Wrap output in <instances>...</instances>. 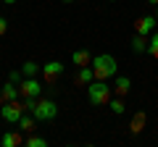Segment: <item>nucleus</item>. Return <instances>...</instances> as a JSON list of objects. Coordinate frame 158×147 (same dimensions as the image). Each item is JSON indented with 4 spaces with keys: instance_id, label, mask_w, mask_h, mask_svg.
<instances>
[{
    "instance_id": "obj_1",
    "label": "nucleus",
    "mask_w": 158,
    "mask_h": 147,
    "mask_svg": "<svg viewBox=\"0 0 158 147\" xmlns=\"http://www.w3.org/2000/svg\"><path fill=\"white\" fill-rule=\"evenodd\" d=\"M111 92H113V87L103 79H92L87 84V97H90V105H95V108L108 105L111 102Z\"/></svg>"
},
{
    "instance_id": "obj_2",
    "label": "nucleus",
    "mask_w": 158,
    "mask_h": 147,
    "mask_svg": "<svg viewBox=\"0 0 158 147\" xmlns=\"http://www.w3.org/2000/svg\"><path fill=\"white\" fill-rule=\"evenodd\" d=\"M92 71H95V79L108 81L111 76H116L118 63H116V58H113V55H108V53H100V55L92 58Z\"/></svg>"
},
{
    "instance_id": "obj_3",
    "label": "nucleus",
    "mask_w": 158,
    "mask_h": 147,
    "mask_svg": "<svg viewBox=\"0 0 158 147\" xmlns=\"http://www.w3.org/2000/svg\"><path fill=\"white\" fill-rule=\"evenodd\" d=\"M24 113H27V108H24L21 97H19V100H6L0 105V116H3L6 124H19V118H21Z\"/></svg>"
},
{
    "instance_id": "obj_4",
    "label": "nucleus",
    "mask_w": 158,
    "mask_h": 147,
    "mask_svg": "<svg viewBox=\"0 0 158 147\" xmlns=\"http://www.w3.org/2000/svg\"><path fill=\"white\" fill-rule=\"evenodd\" d=\"M32 116H34L37 121H53V118L58 116V105H56L53 100H37Z\"/></svg>"
},
{
    "instance_id": "obj_5",
    "label": "nucleus",
    "mask_w": 158,
    "mask_h": 147,
    "mask_svg": "<svg viewBox=\"0 0 158 147\" xmlns=\"http://www.w3.org/2000/svg\"><path fill=\"white\" fill-rule=\"evenodd\" d=\"M19 92H21V97H40V92H42V84H40L34 76H24L21 84H19Z\"/></svg>"
},
{
    "instance_id": "obj_6",
    "label": "nucleus",
    "mask_w": 158,
    "mask_h": 147,
    "mask_svg": "<svg viewBox=\"0 0 158 147\" xmlns=\"http://www.w3.org/2000/svg\"><path fill=\"white\" fill-rule=\"evenodd\" d=\"M61 74H63V63L61 61H50L42 66V79L48 81V84H56L58 79H61Z\"/></svg>"
},
{
    "instance_id": "obj_7",
    "label": "nucleus",
    "mask_w": 158,
    "mask_h": 147,
    "mask_svg": "<svg viewBox=\"0 0 158 147\" xmlns=\"http://www.w3.org/2000/svg\"><path fill=\"white\" fill-rule=\"evenodd\" d=\"M92 79H95V71H92V66H79L77 74H74V84H77V87H87Z\"/></svg>"
},
{
    "instance_id": "obj_8",
    "label": "nucleus",
    "mask_w": 158,
    "mask_h": 147,
    "mask_svg": "<svg viewBox=\"0 0 158 147\" xmlns=\"http://www.w3.org/2000/svg\"><path fill=\"white\" fill-rule=\"evenodd\" d=\"M156 24H158L156 16H140V18L135 21V34H145V37H148V34L153 32V26H156Z\"/></svg>"
},
{
    "instance_id": "obj_9",
    "label": "nucleus",
    "mask_w": 158,
    "mask_h": 147,
    "mask_svg": "<svg viewBox=\"0 0 158 147\" xmlns=\"http://www.w3.org/2000/svg\"><path fill=\"white\" fill-rule=\"evenodd\" d=\"M24 131H6V134L0 137V147H19L24 145Z\"/></svg>"
},
{
    "instance_id": "obj_10",
    "label": "nucleus",
    "mask_w": 158,
    "mask_h": 147,
    "mask_svg": "<svg viewBox=\"0 0 158 147\" xmlns=\"http://www.w3.org/2000/svg\"><path fill=\"white\" fill-rule=\"evenodd\" d=\"M71 63L74 66H92V58H90V53L87 50H74V55H71Z\"/></svg>"
},
{
    "instance_id": "obj_11",
    "label": "nucleus",
    "mask_w": 158,
    "mask_h": 147,
    "mask_svg": "<svg viewBox=\"0 0 158 147\" xmlns=\"http://www.w3.org/2000/svg\"><path fill=\"white\" fill-rule=\"evenodd\" d=\"M129 87H132V81L127 79V76H116V81H113V92H116L118 97H124L127 92H129Z\"/></svg>"
},
{
    "instance_id": "obj_12",
    "label": "nucleus",
    "mask_w": 158,
    "mask_h": 147,
    "mask_svg": "<svg viewBox=\"0 0 158 147\" xmlns=\"http://www.w3.org/2000/svg\"><path fill=\"white\" fill-rule=\"evenodd\" d=\"M34 126H37V118H34V116H27V113H24L21 118H19V129H21L24 134H32Z\"/></svg>"
},
{
    "instance_id": "obj_13",
    "label": "nucleus",
    "mask_w": 158,
    "mask_h": 147,
    "mask_svg": "<svg viewBox=\"0 0 158 147\" xmlns=\"http://www.w3.org/2000/svg\"><path fill=\"white\" fill-rule=\"evenodd\" d=\"M142 129H145V113L140 110V113H135V118H132V124H129V131L137 137V134H142Z\"/></svg>"
},
{
    "instance_id": "obj_14",
    "label": "nucleus",
    "mask_w": 158,
    "mask_h": 147,
    "mask_svg": "<svg viewBox=\"0 0 158 147\" xmlns=\"http://www.w3.org/2000/svg\"><path fill=\"white\" fill-rule=\"evenodd\" d=\"M3 97H6V100H19V97H21V92H19V84H13V81H8L6 87H3Z\"/></svg>"
},
{
    "instance_id": "obj_15",
    "label": "nucleus",
    "mask_w": 158,
    "mask_h": 147,
    "mask_svg": "<svg viewBox=\"0 0 158 147\" xmlns=\"http://www.w3.org/2000/svg\"><path fill=\"white\" fill-rule=\"evenodd\" d=\"M132 50H135V53H148L145 34H135V37H132Z\"/></svg>"
},
{
    "instance_id": "obj_16",
    "label": "nucleus",
    "mask_w": 158,
    "mask_h": 147,
    "mask_svg": "<svg viewBox=\"0 0 158 147\" xmlns=\"http://www.w3.org/2000/svg\"><path fill=\"white\" fill-rule=\"evenodd\" d=\"M24 145H27V147H45V145H48V139H45V137H37V134L32 131V134L24 137Z\"/></svg>"
},
{
    "instance_id": "obj_17",
    "label": "nucleus",
    "mask_w": 158,
    "mask_h": 147,
    "mask_svg": "<svg viewBox=\"0 0 158 147\" xmlns=\"http://www.w3.org/2000/svg\"><path fill=\"white\" fill-rule=\"evenodd\" d=\"M40 71H42V68H40L34 61H27V63L21 66V74H24V76H37Z\"/></svg>"
},
{
    "instance_id": "obj_18",
    "label": "nucleus",
    "mask_w": 158,
    "mask_h": 147,
    "mask_svg": "<svg viewBox=\"0 0 158 147\" xmlns=\"http://www.w3.org/2000/svg\"><path fill=\"white\" fill-rule=\"evenodd\" d=\"M111 110H113V113H116V116H121V113H124V110H127L124 100H121V97H111Z\"/></svg>"
},
{
    "instance_id": "obj_19",
    "label": "nucleus",
    "mask_w": 158,
    "mask_h": 147,
    "mask_svg": "<svg viewBox=\"0 0 158 147\" xmlns=\"http://www.w3.org/2000/svg\"><path fill=\"white\" fill-rule=\"evenodd\" d=\"M148 53H150V55H153V58L158 61V32H153L150 42H148Z\"/></svg>"
},
{
    "instance_id": "obj_20",
    "label": "nucleus",
    "mask_w": 158,
    "mask_h": 147,
    "mask_svg": "<svg viewBox=\"0 0 158 147\" xmlns=\"http://www.w3.org/2000/svg\"><path fill=\"white\" fill-rule=\"evenodd\" d=\"M6 32H8V21L0 16V37H6Z\"/></svg>"
},
{
    "instance_id": "obj_21",
    "label": "nucleus",
    "mask_w": 158,
    "mask_h": 147,
    "mask_svg": "<svg viewBox=\"0 0 158 147\" xmlns=\"http://www.w3.org/2000/svg\"><path fill=\"white\" fill-rule=\"evenodd\" d=\"M21 76H24L21 71H13L11 74V81H13V84H21Z\"/></svg>"
},
{
    "instance_id": "obj_22",
    "label": "nucleus",
    "mask_w": 158,
    "mask_h": 147,
    "mask_svg": "<svg viewBox=\"0 0 158 147\" xmlns=\"http://www.w3.org/2000/svg\"><path fill=\"white\" fill-rule=\"evenodd\" d=\"M3 3H6V6H13V3H19V0H3Z\"/></svg>"
},
{
    "instance_id": "obj_23",
    "label": "nucleus",
    "mask_w": 158,
    "mask_h": 147,
    "mask_svg": "<svg viewBox=\"0 0 158 147\" xmlns=\"http://www.w3.org/2000/svg\"><path fill=\"white\" fill-rule=\"evenodd\" d=\"M3 102H6V97H3V92H0V105H3Z\"/></svg>"
},
{
    "instance_id": "obj_24",
    "label": "nucleus",
    "mask_w": 158,
    "mask_h": 147,
    "mask_svg": "<svg viewBox=\"0 0 158 147\" xmlns=\"http://www.w3.org/2000/svg\"><path fill=\"white\" fill-rule=\"evenodd\" d=\"M150 3H153V6H158V0H150Z\"/></svg>"
},
{
    "instance_id": "obj_25",
    "label": "nucleus",
    "mask_w": 158,
    "mask_h": 147,
    "mask_svg": "<svg viewBox=\"0 0 158 147\" xmlns=\"http://www.w3.org/2000/svg\"><path fill=\"white\" fill-rule=\"evenodd\" d=\"M63 3H74V0H63Z\"/></svg>"
},
{
    "instance_id": "obj_26",
    "label": "nucleus",
    "mask_w": 158,
    "mask_h": 147,
    "mask_svg": "<svg viewBox=\"0 0 158 147\" xmlns=\"http://www.w3.org/2000/svg\"><path fill=\"white\" fill-rule=\"evenodd\" d=\"M156 18H158V11H156Z\"/></svg>"
},
{
    "instance_id": "obj_27",
    "label": "nucleus",
    "mask_w": 158,
    "mask_h": 147,
    "mask_svg": "<svg viewBox=\"0 0 158 147\" xmlns=\"http://www.w3.org/2000/svg\"><path fill=\"white\" fill-rule=\"evenodd\" d=\"M108 3H113V0H108Z\"/></svg>"
}]
</instances>
